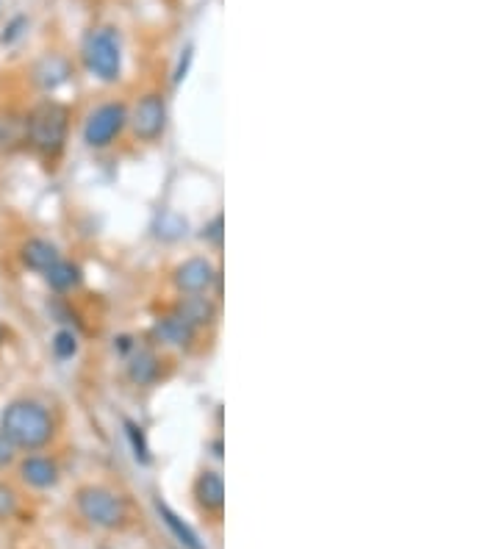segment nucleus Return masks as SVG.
I'll list each match as a JSON object with an SVG mask.
<instances>
[{"mask_svg": "<svg viewBox=\"0 0 499 549\" xmlns=\"http://www.w3.org/2000/svg\"><path fill=\"white\" fill-rule=\"evenodd\" d=\"M195 330L189 322L178 314H170V317L159 319V325H156V336H159L164 344H172V347H186V344H192L195 339Z\"/></svg>", "mask_w": 499, "mask_h": 549, "instance_id": "nucleus-14", "label": "nucleus"}, {"mask_svg": "<svg viewBox=\"0 0 499 549\" xmlns=\"http://www.w3.org/2000/svg\"><path fill=\"white\" fill-rule=\"evenodd\" d=\"M20 477L31 488H50L59 483V466L53 464L50 458L31 455V458H25L23 464H20Z\"/></svg>", "mask_w": 499, "mask_h": 549, "instance_id": "nucleus-11", "label": "nucleus"}, {"mask_svg": "<svg viewBox=\"0 0 499 549\" xmlns=\"http://www.w3.org/2000/svg\"><path fill=\"white\" fill-rule=\"evenodd\" d=\"M128 375L139 386H150L153 380L159 378V358L150 350H136L131 355V364H128Z\"/></svg>", "mask_w": 499, "mask_h": 549, "instance_id": "nucleus-16", "label": "nucleus"}, {"mask_svg": "<svg viewBox=\"0 0 499 549\" xmlns=\"http://www.w3.org/2000/svg\"><path fill=\"white\" fill-rule=\"evenodd\" d=\"M84 64L89 73L114 84L120 81L122 73V48L120 37L114 34V28H95L89 31V37L84 39Z\"/></svg>", "mask_w": 499, "mask_h": 549, "instance_id": "nucleus-3", "label": "nucleus"}, {"mask_svg": "<svg viewBox=\"0 0 499 549\" xmlns=\"http://www.w3.org/2000/svg\"><path fill=\"white\" fill-rule=\"evenodd\" d=\"M17 513V491L6 483H0V522L12 519Z\"/></svg>", "mask_w": 499, "mask_h": 549, "instance_id": "nucleus-20", "label": "nucleus"}, {"mask_svg": "<svg viewBox=\"0 0 499 549\" xmlns=\"http://www.w3.org/2000/svg\"><path fill=\"white\" fill-rule=\"evenodd\" d=\"M131 120V128H134L136 139L142 142H156L164 128H167V103L161 95L150 92L145 98L136 103L134 114L128 117Z\"/></svg>", "mask_w": 499, "mask_h": 549, "instance_id": "nucleus-6", "label": "nucleus"}, {"mask_svg": "<svg viewBox=\"0 0 499 549\" xmlns=\"http://www.w3.org/2000/svg\"><path fill=\"white\" fill-rule=\"evenodd\" d=\"M75 505L89 525L103 527V530H117L128 519V508L122 497L106 486H84L75 494Z\"/></svg>", "mask_w": 499, "mask_h": 549, "instance_id": "nucleus-4", "label": "nucleus"}, {"mask_svg": "<svg viewBox=\"0 0 499 549\" xmlns=\"http://www.w3.org/2000/svg\"><path fill=\"white\" fill-rule=\"evenodd\" d=\"M125 122H128V111L122 103H106V106H100L89 114V120L84 125V142L89 147H109L117 136L122 134V128H125Z\"/></svg>", "mask_w": 499, "mask_h": 549, "instance_id": "nucleus-5", "label": "nucleus"}, {"mask_svg": "<svg viewBox=\"0 0 499 549\" xmlns=\"http://www.w3.org/2000/svg\"><path fill=\"white\" fill-rule=\"evenodd\" d=\"M195 497L200 502V508L206 511H222L225 505V483H222L220 472H200L195 480Z\"/></svg>", "mask_w": 499, "mask_h": 549, "instance_id": "nucleus-12", "label": "nucleus"}, {"mask_svg": "<svg viewBox=\"0 0 499 549\" xmlns=\"http://www.w3.org/2000/svg\"><path fill=\"white\" fill-rule=\"evenodd\" d=\"M156 511H159V516H161V522H164V525L170 527V533L175 538H178V541H181L183 544V549H206L203 547V544H200V536H197L195 530H192V527L186 525V522H183L181 516H178V513L172 511L170 505H167V502H161V500H156Z\"/></svg>", "mask_w": 499, "mask_h": 549, "instance_id": "nucleus-15", "label": "nucleus"}, {"mask_svg": "<svg viewBox=\"0 0 499 549\" xmlns=\"http://www.w3.org/2000/svg\"><path fill=\"white\" fill-rule=\"evenodd\" d=\"M20 258H23L25 267L45 275L50 267L59 264L61 253L56 244L45 242V239H28V242L23 244V250H20Z\"/></svg>", "mask_w": 499, "mask_h": 549, "instance_id": "nucleus-10", "label": "nucleus"}, {"mask_svg": "<svg viewBox=\"0 0 499 549\" xmlns=\"http://www.w3.org/2000/svg\"><path fill=\"white\" fill-rule=\"evenodd\" d=\"M28 145V120L17 111H0V153H17Z\"/></svg>", "mask_w": 499, "mask_h": 549, "instance_id": "nucleus-8", "label": "nucleus"}, {"mask_svg": "<svg viewBox=\"0 0 499 549\" xmlns=\"http://www.w3.org/2000/svg\"><path fill=\"white\" fill-rule=\"evenodd\" d=\"M45 281L53 292H70L81 283V269L70 264V261H59L56 267H50L45 272Z\"/></svg>", "mask_w": 499, "mask_h": 549, "instance_id": "nucleus-17", "label": "nucleus"}, {"mask_svg": "<svg viewBox=\"0 0 499 549\" xmlns=\"http://www.w3.org/2000/svg\"><path fill=\"white\" fill-rule=\"evenodd\" d=\"M0 433L12 441L17 450H42L48 447L56 425L48 408L34 400H14L6 405V411L0 416Z\"/></svg>", "mask_w": 499, "mask_h": 549, "instance_id": "nucleus-1", "label": "nucleus"}, {"mask_svg": "<svg viewBox=\"0 0 499 549\" xmlns=\"http://www.w3.org/2000/svg\"><path fill=\"white\" fill-rule=\"evenodd\" d=\"M175 289L183 294H206L217 283V269L208 258H189L172 275Z\"/></svg>", "mask_w": 499, "mask_h": 549, "instance_id": "nucleus-7", "label": "nucleus"}, {"mask_svg": "<svg viewBox=\"0 0 499 549\" xmlns=\"http://www.w3.org/2000/svg\"><path fill=\"white\" fill-rule=\"evenodd\" d=\"M25 31H28V17L17 14V17H12V23L3 28V34H0V42H3V45H14L17 39L23 37Z\"/></svg>", "mask_w": 499, "mask_h": 549, "instance_id": "nucleus-21", "label": "nucleus"}, {"mask_svg": "<svg viewBox=\"0 0 499 549\" xmlns=\"http://www.w3.org/2000/svg\"><path fill=\"white\" fill-rule=\"evenodd\" d=\"M6 339H9V330L3 328V325H0V344L6 342Z\"/></svg>", "mask_w": 499, "mask_h": 549, "instance_id": "nucleus-25", "label": "nucleus"}, {"mask_svg": "<svg viewBox=\"0 0 499 549\" xmlns=\"http://www.w3.org/2000/svg\"><path fill=\"white\" fill-rule=\"evenodd\" d=\"M53 353L59 358H73L78 353V339L73 336V330H59L53 336Z\"/></svg>", "mask_w": 499, "mask_h": 549, "instance_id": "nucleus-19", "label": "nucleus"}, {"mask_svg": "<svg viewBox=\"0 0 499 549\" xmlns=\"http://www.w3.org/2000/svg\"><path fill=\"white\" fill-rule=\"evenodd\" d=\"M178 317H183L192 328H203V325H211L214 317H217V308L214 303L203 297V294H189V297H183L181 303H178V311H175Z\"/></svg>", "mask_w": 499, "mask_h": 549, "instance_id": "nucleus-13", "label": "nucleus"}, {"mask_svg": "<svg viewBox=\"0 0 499 549\" xmlns=\"http://www.w3.org/2000/svg\"><path fill=\"white\" fill-rule=\"evenodd\" d=\"M192 53H195L192 48L183 50L181 61H178V70H175V75H172V81H175V84H181L183 78H186V73H189V64H192Z\"/></svg>", "mask_w": 499, "mask_h": 549, "instance_id": "nucleus-23", "label": "nucleus"}, {"mask_svg": "<svg viewBox=\"0 0 499 549\" xmlns=\"http://www.w3.org/2000/svg\"><path fill=\"white\" fill-rule=\"evenodd\" d=\"M203 239H208V242L214 244H222V217H214V222L203 228Z\"/></svg>", "mask_w": 499, "mask_h": 549, "instance_id": "nucleus-24", "label": "nucleus"}, {"mask_svg": "<svg viewBox=\"0 0 499 549\" xmlns=\"http://www.w3.org/2000/svg\"><path fill=\"white\" fill-rule=\"evenodd\" d=\"M70 61L64 59V56H56V53H50L42 61H37V67H34V84L42 86L45 92H53V89H59L61 84H67V78H70Z\"/></svg>", "mask_w": 499, "mask_h": 549, "instance_id": "nucleus-9", "label": "nucleus"}, {"mask_svg": "<svg viewBox=\"0 0 499 549\" xmlns=\"http://www.w3.org/2000/svg\"><path fill=\"white\" fill-rule=\"evenodd\" d=\"M125 433H128V439H131V450H134L136 461H139V464H150V447H147L142 427L136 425V422H131V419H125Z\"/></svg>", "mask_w": 499, "mask_h": 549, "instance_id": "nucleus-18", "label": "nucleus"}, {"mask_svg": "<svg viewBox=\"0 0 499 549\" xmlns=\"http://www.w3.org/2000/svg\"><path fill=\"white\" fill-rule=\"evenodd\" d=\"M25 120H28V145L50 159L59 156L70 131L67 106H61L59 100H42L31 114H25Z\"/></svg>", "mask_w": 499, "mask_h": 549, "instance_id": "nucleus-2", "label": "nucleus"}, {"mask_svg": "<svg viewBox=\"0 0 499 549\" xmlns=\"http://www.w3.org/2000/svg\"><path fill=\"white\" fill-rule=\"evenodd\" d=\"M14 452H17V447H14L12 441L6 439L3 433H0V469L3 466H9L14 461Z\"/></svg>", "mask_w": 499, "mask_h": 549, "instance_id": "nucleus-22", "label": "nucleus"}]
</instances>
